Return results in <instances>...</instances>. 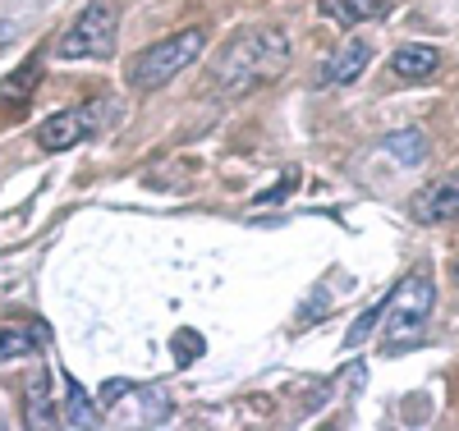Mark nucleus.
I'll return each mask as SVG.
<instances>
[{
    "instance_id": "nucleus-1",
    "label": "nucleus",
    "mask_w": 459,
    "mask_h": 431,
    "mask_svg": "<svg viewBox=\"0 0 459 431\" xmlns=\"http://www.w3.org/2000/svg\"><path fill=\"white\" fill-rule=\"evenodd\" d=\"M290 65V37L281 28H244L212 65V88L221 92H253L281 78Z\"/></svg>"
},
{
    "instance_id": "nucleus-2",
    "label": "nucleus",
    "mask_w": 459,
    "mask_h": 431,
    "mask_svg": "<svg viewBox=\"0 0 459 431\" xmlns=\"http://www.w3.org/2000/svg\"><path fill=\"white\" fill-rule=\"evenodd\" d=\"M203 47H207V32H203V28H184V32L166 37V42H157L152 51H143V56L129 65V88L152 92V88L170 83L184 65H194V60L203 56Z\"/></svg>"
},
{
    "instance_id": "nucleus-3",
    "label": "nucleus",
    "mask_w": 459,
    "mask_h": 431,
    "mask_svg": "<svg viewBox=\"0 0 459 431\" xmlns=\"http://www.w3.org/2000/svg\"><path fill=\"white\" fill-rule=\"evenodd\" d=\"M437 307V285L432 276H409L391 289L386 298V340L391 344H413L418 335H423L428 317Z\"/></svg>"
},
{
    "instance_id": "nucleus-4",
    "label": "nucleus",
    "mask_w": 459,
    "mask_h": 431,
    "mask_svg": "<svg viewBox=\"0 0 459 431\" xmlns=\"http://www.w3.org/2000/svg\"><path fill=\"white\" fill-rule=\"evenodd\" d=\"M120 42V10L115 5H88L79 14L60 42H56V56L60 60H106Z\"/></svg>"
},
{
    "instance_id": "nucleus-5",
    "label": "nucleus",
    "mask_w": 459,
    "mask_h": 431,
    "mask_svg": "<svg viewBox=\"0 0 459 431\" xmlns=\"http://www.w3.org/2000/svg\"><path fill=\"white\" fill-rule=\"evenodd\" d=\"M110 115H115L110 101H88V106H74V110H56L51 120L37 125V142H42L47 151H69L74 142H83L97 129H106L101 120H110Z\"/></svg>"
},
{
    "instance_id": "nucleus-6",
    "label": "nucleus",
    "mask_w": 459,
    "mask_h": 431,
    "mask_svg": "<svg viewBox=\"0 0 459 431\" xmlns=\"http://www.w3.org/2000/svg\"><path fill=\"white\" fill-rule=\"evenodd\" d=\"M409 216L418 225H455L459 220V175H446V179H432L428 188H418L409 203Z\"/></svg>"
},
{
    "instance_id": "nucleus-7",
    "label": "nucleus",
    "mask_w": 459,
    "mask_h": 431,
    "mask_svg": "<svg viewBox=\"0 0 459 431\" xmlns=\"http://www.w3.org/2000/svg\"><path fill=\"white\" fill-rule=\"evenodd\" d=\"M372 65V47L368 42H344L340 51H331V60L317 69V83L322 88H344L354 83V78H363Z\"/></svg>"
},
{
    "instance_id": "nucleus-8",
    "label": "nucleus",
    "mask_w": 459,
    "mask_h": 431,
    "mask_svg": "<svg viewBox=\"0 0 459 431\" xmlns=\"http://www.w3.org/2000/svg\"><path fill=\"white\" fill-rule=\"evenodd\" d=\"M437 65H441V51L437 47H423V42H404L391 56V73L404 78V83H413V78H432Z\"/></svg>"
},
{
    "instance_id": "nucleus-9",
    "label": "nucleus",
    "mask_w": 459,
    "mask_h": 431,
    "mask_svg": "<svg viewBox=\"0 0 459 431\" xmlns=\"http://www.w3.org/2000/svg\"><path fill=\"white\" fill-rule=\"evenodd\" d=\"M47 331L42 326H0V367L14 363V358H32L42 354Z\"/></svg>"
},
{
    "instance_id": "nucleus-10",
    "label": "nucleus",
    "mask_w": 459,
    "mask_h": 431,
    "mask_svg": "<svg viewBox=\"0 0 459 431\" xmlns=\"http://www.w3.org/2000/svg\"><path fill=\"white\" fill-rule=\"evenodd\" d=\"M317 10L335 28H359V23H368V19L381 14V0H317Z\"/></svg>"
},
{
    "instance_id": "nucleus-11",
    "label": "nucleus",
    "mask_w": 459,
    "mask_h": 431,
    "mask_svg": "<svg viewBox=\"0 0 459 431\" xmlns=\"http://www.w3.org/2000/svg\"><path fill=\"white\" fill-rule=\"evenodd\" d=\"M381 151L395 156L400 166H418V161L428 156V138L418 134V129H400V134H391L386 142H381Z\"/></svg>"
},
{
    "instance_id": "nucleus-12",
    "label": "nucleus",
    "mask_w": 459,
    "mask_h": 431,
    "mask_svg": "<svg viewBox=\"0 0 459 431\" xmlns=\"http://www.w3.org/2000/svg\"><path fill=\"white\" fill-rule=\"evenodd\" d=\"M65 422H69V427H101L92 400L83 395V385L74 381V376H65Z\"/></svg>"
},
{
    "instance_id": "nucleus-13",
    "label": "nucleus",
    "mask_w": 459,
    "mask_h": 431,
    "mask_svg": "<svg viewBox=\"0 0 459 431\" xmlns=\"http://www.w3.org/2000/svg\"><path fill=\"white\" fill-rule=\"evenodd\" d=\"M37 73H42V65H37V60H28L19 73H10L5 78V83H0V101H5V106H23L28 101V83H37Z\"/></svg>"
},
{
    "instance_id": "nucleus-14",
    "label": "nucleus",
    "mask_w": 459,
    "mask_h": 431,
    "mask_svg": "<svg viewBox=\"0 0 459 431\" xmlns=\"http://www.w3.org/2000/svg\"><path fill=\"white\" fill-rule=\"evenodd\" d=\"M28 422L32 427H51L56 422V409L47 400V376H32L28 381Z\"/></svg>"
},
{
    "instance_id": "nucleus-15",
    "label": "nucleus",
    "mask_w": 459,
    "mask_h": 431,
    "mask_svg": "<svg viewBox=\"0 0 459 431\" xmlns=\"http://www.w3.org/2000/svg\"><path fill=\"white\" fill-rule=\"evenodd\" d=\"M381 317H386V303H377V307H368L363 317H359V322L350 326V335H344V349H359V344H363V340L372 335V326H377Z\"/></svg>"
},
{
    "instance_id": "nucleus-16",
    "label": "nucleus",
    "mask_w": 459,
    "mask_h": 431,
    "mask_svg": "<svg viewBox=\"0 0 459 431\" xmlns=\"http://www.w3.org/2000/svg\"><path fill=\"white\" fill-rule=\"evenodd\" d=\"M175 358L179 363H198L203 358V335L198 331H179L175 335Z\"/></svg>"
},
{
    "instance_id": "nucleus-17",
    "label": "nucleus",
    "mask_w": 459,
    "mask_h": 431,
    "mask_svg": "<svg viewBox=\"0 0 459 431\" xmlns=\"http://www.w3.org/2000/svg\"><path fill=\"white\" fill-rule=\"evenodd\" d=\"M14 32H19L14 23H0V47H10V42H14Z\"/></svg>"
},
{
    "instance_id": "nucleus-18",
    "label": "nucleus",
    "mask_w": 459,
    "mask_h": 431,
    "mask_svg": "<svg viewBox=\"0 0 459 431\" xmlns=\"http://www.w3.org/2000/svg\"><path fill=\"white\" fill-rule=\"evenodd\" d=\"M455 285H459V262H455Z\"/></svg>"
}]
</instances>
